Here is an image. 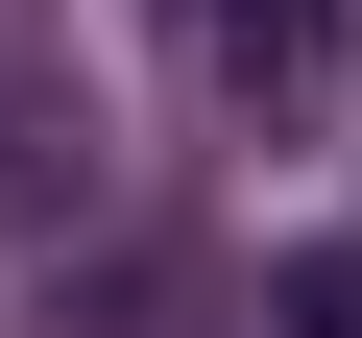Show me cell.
Returning a JSON list of instances; mask_svg holds the SVG:
<instances>
[{
    "instance_id": "6da1fadb",
    "label": "cell",
    "mask_w": 362,
    "mask_h": 338,
    "mask_svg": "<svg viewBox=\"0 0 362 338\" xmlns=\"http://www.w3.org/2000/svg\"><path fill=\"white\" fill-rule=\"evenodd\" d=\"M169 73L218 145H314L338 121V0H169Z\"/></svg>"
},
{
    "instance_id": "7a4b0ae2",
    "label": "cell",
    "mask_w": 362,
    "mask_h": 338,
    "mask_svg": "<svg viewBox=\"0 0 362 338\" xmlns=\"http://www.w3.org/2000/svg\"><path fill=\"white\" fill-rule=\"evenodd\" d=\"M97 218V73L49 0H0V242H73Z\"/></svg>"
}]
</instances>
